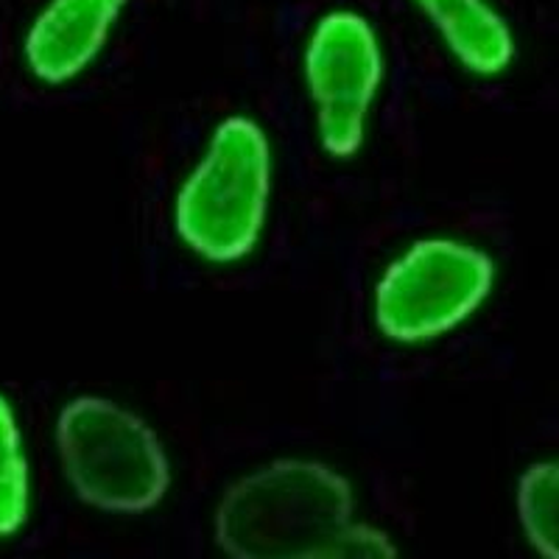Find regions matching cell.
<instances>
[{
    "label": "cell",
    "mask_w": 559,
    "mask_h": 559,
    "mask_svg": "<svg viewBox=\"0 0 559 559\" xmlns=\"http://www.w3.org/2000/svg\"><path fill=\"white\" fill-rule=\"evenodd\" d=\"M127 0H45L23 37V59L37 82L68 84L93 68L121 23Z\"/></svg>",
    "instance_id": "8992f818"
},
{
    "label": "cell",
    "mask_w": 559,
    "mask_h": 559,
    "mask_svg": "<svg viewBox=\"0 0 559 559\" xmlns=\"http://www.w3.org/2000/svg\"><path fill=\"white\" fill-rule=\"evenodd\" d=\"M356 521V487L313 456L263 462L222 492L213 537L227 559H319Z\"/></svg>",
    "instance_id": "7a4b0ae2"
},
{
    "label": "cell",
    "mask_w": 559,
    "mask_h": 559,
    "mask_svg": "<svg viewBox=\"0 0 559 559\" xmlns=\"http://www.w3.org/2000/svg\"><path fill=\"white\" fill-rule=\"evenodd\" d=\"M498 288V261L484 243L451 233L412 238L378 272L369 317L394 347H426L462 331Z\"/></svg>",
    "instance_id": "3957f363"
},
{
    "label": "cell",
    "mask_w": 559,
    "mask_h": 559,
    "mask_svg": "<svg viewBox=\"0 0 559 559\" xmlns=\"http://www.w3.org/2000/svg\"><path fill=\"white\" fill-rule=\"evenodd\" d=\"M32 515V464L12 403L0 392V540H12Z\"/></svg>",
    "instance_id": "9c48e42d"
},
{
    "label": "cell",
    "mask_w": 559,
    "mask_h": 559,
    "mask_svg": "<svg viewBox=\"0 0 559 559\" xmlns=\"http://www.w3.org/2000/svg\"><path fill=\"white\" fill-rule=\"evenodd\" d=\"M319 559H401V548L386 528L353 521Z\"/></svg>",
    "instance_id": "30bf717a"
},
{
    "label": "cell",
    "mask_w": 559,
    "mask_h": 559,
    "mask_svg": "<svg viewBox=\"0 0 559 559\" xmlns=\"http://www.w3.org/2000/svg\"><path fill=\"white\" fill-rule=\"evenodd\" d=\"M299 70L319 152L333 163L356 159L386 84V45L376 23L353 7L324 9L308 28Z\"/></svg>",
    "instance_id": "5b68a950"
},
{
    "label": "cell",
    "mask_w": 559,
    "mask_h": 559,
    "mask_svg": "<svg viewBox=\"0 0 559 559\" xmlns=\"http://www.w3.org/2000/svg\"><path fill=\"white\" fill-rule=\"evenodd\" d=\"M274 143L254 115L229 112L213 123L171 199V229L179 247L207 266L249 261L274 202Z\"/></svg>",
    "instance_id": "6da1fadb"
},
{
    "label": "cell",
    "mask_w": 559,
    "mask_h": 559,
    "mask_svg": "<svg viewBox=\"0 0 559 559\" xmlns=\"http://www.w3.org/2000/svg\"><path fill=\"white\" fill-rule=\"evenodd\" d=\"M448 57L476 79L503 76L518 59V37L496 0H445L428 14Z\"/></svg>",
    "instance_id": "52a82bcc"
},
{
    "label": "cell",
    "mask_w": 559,
    "mask_h": 559,
    "mask_svg": "<svg viewBox=\"0 0 559 559\" xmlns=\"http://www.w3.org/2000/svg\"><path fill=\"white\" fill-rule=\"evenodd\" d=\"M57 453L70 489L107 515H146L168 498L171 456L157 428L104 394L70 397L57 417Z\"/></svg>",
    "instance_id": "277c9868"
},
{
    "label": "cell",
    "mask_w": 559,
    "mask_h": 559,
    "mask_svg": "<svg viewBox=\"0 0 559 559\" xmlns=\"http://www.w3.org/2000/svg\"><path fill=\"white\" fill-rule=\"evenodd\" d=\"M412 3L419 9V14H423V17H428V14H431L433 9L442 7L445 0H412Z\"/></svg>",
    "instance_id": "8fae6325"
},
{
    "label": "cell",
    "mask_w": 559,
    "mask_h": 559,
    "mask_svg": "<svg viewBox=\"0 0 559 559\" xmlns=\"http://www.w3.org/2000/svg\"><path fill=\"white\" fill-rule=\"evenodd\" d=\"M515 515L534 557L559 559V456L528 462L515 481Z\"/></svg>",
    "instance_id": "ba28073f"
}]
</instances>
